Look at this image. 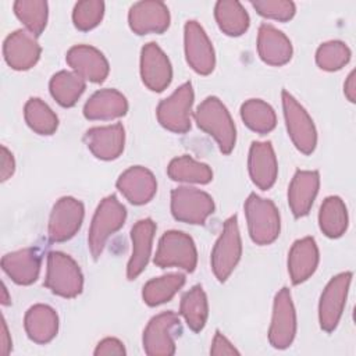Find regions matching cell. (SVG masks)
Masks as SVG:
<instances>
[{
  "mask_svg": "<svg viewBox=\"0 0 356 356\" xmlns=\"http://www.w3.org/2000/svg\"><path fill=\"white\" fill-rule=\"evenodd\" d=\"M184 43L186 61L193 71L200 75H209L216 65L213 44L196 21H188L184 28Z\"/></svg>",
  "mask_w": 356,
  "mask_h": 356,
  "instance_id": "14",
  "label": "cell"
},
{
  "mask_svg": "<svg viewBox=\"0 0 356 356\" xmlns=\"http://www.w3.org/2000/svg\"><path fill=\"white\" fill-rule=\"evenodd\" d=\"M171 213L175 220L188 224H204L214 213L213 197L192 186H178L171 192Z\"/></svg>",
  "mask_w": 356,
  "mask_h": 356,
  "instance_id": "8",
  "label": "cell"
},
{
  "mask_svg": "<svg viewBox=\"0 0 356 356\" xmlns=\"http://www.w3.org/2000/svg\"><path fill=\"white\" fill-rule=\"evenodd\" d=\"M249 174L256 186L270 189L278 174V163L270 142H253L249 150Z\"/></svg>",
  "mask_w": 356,
  "mask_h": 356,
  "instance_id": "21",
  "label": "cell"
},
{
  "mask_svg": "<svg viewBox=\"0 0 356 356\" xmlns=\"http://www.w3.org/2000/svg\"><path fill=\"white\" fill-rule=\"evenodd\" d=\"M350 281L352 273H341L331 278L321 293L318 303V321L320 327L327 332L334 331L341 320Z\"/></svg>",
  "mask_w": 356,
  "mask_h": 356,
  "instance_id": "10",
  "label": "cell"
},
{
  "mask_svg": "<svg viewBox=\"0 0 356 356\" xmlns=\"http://www.w3.org/2000/svg\"><path fill=\"white\" fill-rule=\"evenodd\" d=\"M11 350V338L8 334V328L4 317L1 318V334H0V353L8 355Z\"/></svg>",
  "mask_w": 356,
  "mask_h": 356,
  "instance_id": "44",
  "label": "cell"
},
{
  "mask_svg": "<svg viewBox=\"0 0 356 356\" xmlns=\"http://www.w3.org/2000/svg\"><path fill=\"white\" fill-rule=\"evenodd\" d=\"M49 88L60 106L72 107L85 92L86 82L74 71H60L51 76Z\"/></svg>",
  "mask_w": 356,
  "mask_h": 356,
  "instance_id": "30",
  "label": "cell"
},
{
  "mask_svg": "<svg viewBox=\"0 0 356 356\" xmlns=\"http://www.w3.org/2000/svg\"><path fill=\"white\" fill-rule=\"evenodd\" d=\"M42 257L33 248L19 249L7 253L1 259L3 271L19 285H29L39 277Z\"/></svg>",
  "mask_w": 356,
  "mask_h": 356,
  "instance_id": "25",
  "label": "cell"
},
{
  "mask_svg": "<svg viewBox=\"0 0 356 356\" xmlns=\"http://www.w3.org/2000/svg\"><path fill=\"white\" fill-rule=\"evenodd\" d=\"M296 334V313L291 292L282 288L277 292L273 305V317L268 330V341L275 349L288 348Z\"/></svg>",
  "mask_w": 356,
  "mask_h": 356,
  "instance_id": "12",
  "label": "cell"
},
{
  "mask_svg": "<svg viewBox=\"0 0 356 356\" xmlns=\"http://www.w3.org/2000/svg\"><path fill=\"white\" fill-rule=\"evenodd\" d=\"M179 313L185 318V323L192 331L199 332L200 330H203L209 316V305L207 296L200 285L192 286L182 296Z\"/></svg>",
  "mask_w": 356,
  "mask_h": 356,
  "instance_id": "32",
  "label": "cell"
},
{
  "mask_svg": "<svg viewBox=\"0 0 356 356\" xmlns=\"http://www.w3.org/2000/svg\"><path fill=\"white\" fill-rule=\"evenodd\" d=\"M44 285L58 296L75 298L82 292L83 275L71 256L63 252H50Z\"/></svg>",
  "mask_w": 356,
  "mask_h": 356,
  "instance_id": "4",
  "label": "cell"
},
{
  "mask_svg": "<svg viewBox=\"0 0 356 356\" xmlns=\"http://www.w3.org/2000/svg\"><path fill=\"white\" fill-rule=\"evenodd\" d=\"M318 264V248L314 238L306 236L298 239L288 254V271L292 280V284L298 285L316 271Z\"/></svg>",
  "mask_w": 356,
  "mask_h": 356,
  "instance_id": "26",
  "label": "cell"
},
{
  "mask_svg": "<svg viewBox=\"0 0 356 356\" xmlns=\"http://www.w3.org/2000/svg\"><path fill=\"white\" fill-rule=\"evenodd\" d=\"M25 331L31 341L36 343L50 342L58 331V316L47 305H33L25 314Z\"/></svg>",
  "mask_w": 356,
  "mask_h": 356,
  "instance_id": "28",
  "label": "cell"
},
{
  "mask_svg": "<svg viewBox=\"0 0 356 356\" xmlns=\"http://www.w3.org/2000/svg\"><path fill=\"white\" fill-rule=\"evenodd\" d=\"M252 6L260 15L282 22L289 21L296 11L295 3L286 0H256Z\"/></svg>",
  "mask_w": 356,
  "mask_h": 356,
  "instance_id": "40",
  "label": "cell"
},
{
  "mask_svg": "<svg viewBox=\"0 0 356 356\" xmlns=\"http://www.w3.org/2000/svg\"><path fill=\"white\" fill-rule=\"evenodd\" d=\"M210 353L216 356L217 355H239L236 348L220 331H217L213 338Z\"/></svg>",
  "mask_w": 356,
  "mask_h": 356,
  "instance_id": "42",
  "label": "cell"
},
{
  "mask_svg": "<svg viewBox=\"0 0 356 356\" xmlns=\"http://www.w3.org/2000/svg\"><path fill=\"white\" fill-rule=\"evenodd\" d=\"M343 92H345V96L348 97L349 102L355 103L356 102V85H355V71H352L349 75H348V79L345 81V85H343Z\"/></svg>",
  "mask_w": 356,
  "mask_h": 356,
  "instance_id": "45",
  "label": "cell"
},
{
  "mask_svg": "<svg viewBox=\"0 0 356 356\" xmlns=\"http://www.w3.org/2000/svg\"><path fill=\"white\" fill-rule=\"evenodd\" d=\"M245 214L252 241L257 245H270L280 235V213L275 204L256 193L245 202Z\"/></svg>",
  "mask_w": 356,
  "mask_h": 356,
  "instance_id": "3",
  "label": "cell"
},
{
  "mask_svg": "<svg viewBox=\"0 0 356 356\" xmlns=\"http://www.w3.org/2000/svg\"><path fill=\"white\" fill-rule=\"evenodd\" d=\"M128 102L122 93L115 89H100L95 92L85 103L83 115L88 120H114L125 115Z\"/></svg>",
  "mask_w": 356,
  "mask_h": 356,
  "instance_id": "27",
  "label": "cell"
},
{
  "mask_svg": "<svg viewBox=\"0 0 356 356\" xmlns=\"http://www.w3.org/2000/svg\"><path fill=\"white\" fill-rule=\"evenodd\" d=\"M125 218L127 210L114 195L100 202L93 214L88 235L89 250L95 260L100 257L107 239L124 225Z\"/></svg>",
  "mask_w": 356,
  "mask_h": 356,
  "instance_id": "2",
  "label": "cell"
},
{
  "mask_svg": "<svg viewBox=\"0 0 356 356\" xmlns=\"http://www.w3.org/2000/svg\"><path fill=\"white\" fill-rule=\"evenodd\" d=\"M242 256V239L236 216L229 217L224 222L221 235L211 250V268L218 281L224 282Z\"/></svg>",
  "mask_w": 356,
  "mask_h": 356,
  "instance_id": "6",
  "label": "cell"
},
{
  "mask_svg": "<svg viewBox=\"0 0 356 356\" xmlns=\"http://www.w3.org/2000/svg\"><path fill=\"white\" fill-rule=\"evenodd\" d=\"M65 60L68 65L85 81L103 82L108 75V63L103 53L93 46L78 44L68 50Z\"/></svg>",
  "mask_w": 356,
  "mask_h": 356,
  "instance_id": "19",
  "label": "cell"
},
{
  "mask_svg": "<svg viewBox=\"0 0 356 356\" xmlns=\"http://www.w3.org/2000/svg\"><path fill=\"white\" fill-rule=\"evenodd\" d=\"M179 317L174 312L154 316L143 331V349L149 356H170L175 353L174 331L179 328Z\"/></svg>",
  "mask_w": 356,
  "mask_h": 356,
  "instance_id": "11",
  "label": "cell"
},
{
  "mask_svg": "<svg viewBox=\"0 0 356 356\" xmlns=\"http://www.w3.org/2000/svg\"><path fill=\"white\" fill-rule=\"evenodd\" d=\"M140 76L147 89L163 92L172 79L168 57L154 42L146 43L140 51Z\"/></svg>",
  "mask_w": 356,
  "mask_h": 356,
  "instance_id": "15",
  "label": "cell"
},
{
  "mask_svg": "<svg viewBox=\"0 0 356 356\" xmlns=\"http://www.w3.org/2000/svg\"><path fill=\"white\" fill-rule=\"evenodd\" d=\"M85 210L83 204L71 196H64L56 202L49 218V238L51 242L71 239L81 228Z\"/></svg>",
  "mask_w": 356,
  "mask_h": 356,
  "instance_id": "13",
  "label": "cell"
},
{
  "mask_svg": "<svg viewBox=\"0 0 356 356\" xmlns=\"http://www.w3.org/2000/svg\"><path fill=\"white\" fill-rule=\"evenodd\" d=\"M156 232V224L152 218L139 220L131 229L132 253L127 266L128 280H135L147 266L152 254V243Z\"/></svg>",
  "mask_w": 356,
  "mask_h": 356,
  "instance_id": "22",
  "label": "cell"
},
{
  "mask_svg": "<svg viewBox=\"0 0 356 356\" xmlns=\"http://www.w3.org/2000/svg\"><path fill=\"white\" fill-rule=\"evenodd\" d=\"M241 117L248 128L257 134H268L275 128L274 108L261 99H249L241 107Z\"/></svg>",
  "mask_w": 356,
  "mask_h": 356,
  "instance_id": "35",
  "label": "cell"
},
{
  "mask_svg": "<svg viewBox=\"0 0 356 356\" xmlns=\"http://www.w3.org/2000/svg\"><path fill=\"white\" fill-rule=\"evenodd\" d=\"M257 51L260 58L270 65H284L292 57L291 40L270 24H261L257 33Z\"/></svg>",
  "mask_w": 356,
  "mask_h": 356,
  "instance_id": "24",
  "label": "cell"
},
{
  "mask_svg": "<svg viewBox=\"0 0 356 356\" xmlns=\"http://www.w3.org/2000/svg\"><path fill=\"white\" fill-rule=\"evenodd\" d=\"M197 263V252L193 239L182 231H167L160 238L154 256V264L165 267H179L192 273Z\"/></svg>",
  "mask_w": 356,
  "mask_h": 356,
  "instance_id": "5",
  "label": "cell"
},
{
  "mask_svg": "<svg viewBox=\"0 0 356 356\" xmlns=\"http://www.w3.org/2000/svg\"><path fill=\"white\" fill-rule=\"evenodd\" d=\"M192 83L181 85L171 96L157 106V120L165 129L175 134H185L191 129V110L193 104Z\"/></svg>",
  "mask_w": 356,
  "mask_h": 356,
  "instance_id": "9",
  "label": "cell"
},
{
  "mask_svg": "<svg viewBox=\"0 0 356 356\" xmlns=\"http://www.w3.org/2000/svg\"><path fill=\"white\" fill-rule=\"evenodd\" d=\"M24 117L29 128L39 135H51L58 127V118L54 111L38 97H31L26 102Z\"/></svg>",
  "mask_w": 356,
  "mask_h": 356,
  "instance_id": "36",
  "label": "cell"
},
{
  "mask_svg": "<svg viewBox=\"0 0 356 356\" xmlns=\"http://www.w3.org/2000/svg\"><path fill=\"white\" fill-rule=\"evenodd\" d=\"M17 18L26 26L28 32L39 36L47 24V3L43 0H17L14 3Z\"/></svg>",
  "mask_w": 356,
  "mask_h": 356,
  "instance_id": "37",
  "label": "cell"
},
{
  "mask_svg": "<svg viewBox=\"0 0 356 356\" xmlns=\"http://www.w3.org/2000/svg\"><path fill=\"white\" fill-rule=\"evenodd\" d=\"M282 107L288 134L299 152L310 154L317 145V132L312 117L286 90H282Z\"/></svg>",
  "mask_w": 356,
  "mask_h": 356,
  "instance_id": "7",
  "label": "cell"
},
{
  "mask_svg": "<svg viewBox=\"0 0 356 356\" xmlns=\"http://www.w3.org/2000/svg\"><path fill=\"white\" fill-rule=\"evenodd\" d=\"M167 174L172 181L209 184L213 179L211 168L200 161L193 160L191 156H179L171 160L167 167Z\"/></svg>",
  "mask_w": 356,
  "mask_h": 356,
  "instance_id": "34",
  "label": "cell"
},
{
  "mask_svg": "<svg viewBox=\"0 0 356 356\" xmlns=\"http://www.w3.org/2000/svg\"><path fill=\"white\" fill-rule=\"evenodd\" d=\"M127 350L124 348V343L117 338H104L100 341L95 349L96 356H106V355H125Z\"/></svg>",
  "mask_w": 356,
  "mask_h": 356,
  "instance_id": "41",
  "label": "cell"
},
{
  "mask_svg": "<svg viewBox=\"0 0 356 356\" xmlns=\"http://www.w3.org/2000/svg\"><path fill=\"white\" fill-rule=\"evenodd\" d=\"M83 140L88 149L100 160H114L122 150L125 143V131L121 124L107 127H95L86 131Z\"/></svg>",
  "mask_w": 356,
  "mask_h": 356,
  "instance_id": "20",
  "label": "cell"
},
{
  "mask_svg": "<svg viewBox=\"0 0 356 356\" xmlns=\"http://www.w3.org/2000/svg\"><path fill=\"white\" fill-rule=\"evenodd\" d=\"M197 127L213 136L224 154H229L235 147L236 131L229 111L216 96L206 97L195 111Z\"/></svg>",
  "mask_w": 356,
  "mask_h": 356,
  "instance_id": "1",
  "label": "cell"
},
{
  "mask_svg": "<svg viewBox=\"0 0 356 356\" xmlns=\"http://www.w3.org/2000/svg\"><path fill=\"white\" fill-rule=\"evenodd\" d=\"M185 284V275L179 273L165 274L147 281L142 291V298L149 306H159L168 302Z\"/></svg>",
  "mask_w": 356,
  "mask_h": 356,
  "instance_id": "33",
  "label": "cell"
},
{
  "mask_svg": "<svg viewBox=\"0 0 356 356\" xmlns=\"http://www.w3.org/2000/svg\"><path fill=\"white\" fill-rule=\"evenodd\" d=\"M350 60L349 47L341 40L323 43L316 51V63L324 71H338Z\"/></svg>",
  "mask_w": 356,
  "mask_h": 356,
  "instance_id": "38",
  "label": "cell"
},
{
  "mask_svg": "<svg viewBox=\"0 0 356 356\" xmlns=\"http://www.w3.org/2000/svg\"><path fill=\"white\" fill-rule=\"evenodd\" d=\"M128 22L136 35L163 33L170 26V11L163 1H138L129 8Z\"/></svg>",
  "mask_w": 356,
  "mask_h": 356,
  "instance_id": "16",
  "label": "cell"
},
{
  "mask_svg": "<svg viewBox=\"0 0 356 356\" xmlns=\"http://www.w3.org/2000/svg\"><path fill=\"white\" fill-rule=\"evenodd\" d=\"M14 170H15V161H14L13 153L6 146H1V170H0L1 181H7L14 174Z\"/></svg>",
  "mask_w": 356,
  "mask_h": 356,
  "instance_id": "43",
  "label": "cell"
},
{
  "mask_svg": "<svg viewBox=\"0 0 356 356\" xmlns=\"http://www.w3.org/2000/svg\"><path fill=\"white\" fill-rule=\"evenodd\" d=\"M3 296H1V303L3 305H10L11 303V299H10V296H8V292H7V288H6V285L3 284Z\"/></svg>",
  "mask_w": 356,
  "mask_h": 356,
  "instance_id": "46",
  "label": "cell"
},
{
  "mask_svg": "<svg viewBox=\"0 0 356 356\" xmlns=\"http://www.w3.org/2000/svg\"><path fill=\"white\" fill-rule=\"evenodd\" d=\"M320 229L328 238H339L348 228V211L343 200L338 196L324 199L318 213Z\"/></svg>",
  "mask_w": 356,
  "mask_h": 356,
  "instance_id": "31",
  "label": "cell"
},
{
  "mask_svg": "<svg viewBox=\"0 0 356 356\" xmlns=\"http://www.w3.org/2000/svg\"><path fill=\"white\" fill-rule=\"evenodd\" d=\"M40 53L42 49L36 36L24 29H18L8 35L3 44L6 63L17 71L32 68L38 63Z\"/></svg>",
  "mask_w": 356,
  "mask_h": 356,
  "instance_id": "17",
  "label": "cell"
},
{
  "mask_svg": "<svg viewBox=\"0 0 356 356\" xmlns=\"http://www.w3.org/2000/svg\"><path fill=\"white\" fill-rule=\"evenodd\" d=\"M218 28L228 36H241L249 28L250 19L243 6L236 0H220L214 7Z\"/></svg>",
  "mask_w": 356,
  "mask_h": 356,
  "instance_id": "29",
  "label": "cell"
},
{
  "mask_svg": "<svg viewBox=\"0 0 356 356\" xmlns=\"http://www.w3.org/2000/svg\"><path fill=\"white\" fill-rule=\"evenodd\" d=\"M104 14V3L100 0L78 1L72 11L74 25L79 31H90L97 26Z\"/></svg>",
  "mask_w": 356,
  "mask_h": 356,
  "instance_id": "39",
  "label": "cell"
},
{
  "mask_svg": "<svg viewBox=\"0 0 356 356\" xmlns=\"http://www.w3.org/2000/svg\"><path fill=\"white\" fill-rule=\"evenodd\" d=\"M117 188L129 203L140 206L153 199L157 191V182L152 171L140 165H134L118 177Z\"/></svg>",
  "mask_w": 356,
  "mask_h": 356,
  "instance_id": "18",
  "label": "cell"
},
{
  "mask_svg": "<svg viewBox=\"0 0 356 356\" xmlns=\"http://www.w3.org/2000/svg\"><path fill=\"white\" fill-rule=\"evenodd\" d=\"M320 186L317 171L299 170L295 172L288 188V203L292 214L299 218L309 214Z\"/></svg>",
  "mask_w": 356,
  "mask_h": 356,
  "instance_id": "23",
  "label": "cell"
}]
</instances>
